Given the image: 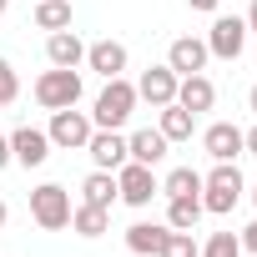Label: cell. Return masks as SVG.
Returning <instances> with one entry per match:
<instances>
[{"mask_svg": "<svg viewBox=\"0 0 257 257\" xmlns=\"http://www.w3.org/2000/svg\"><path fill=\"white\" fill-rule=\"evenodd\" d=\"M237 242H242V252H257V222H247V232H237Z\"/></svg>", "mask_w": 257, "mask_h": 257, "instance_id": "4316f807", "label": "cell"}, {"mask_svg": "<svg viewBox=\"0 0 257 257\" xmlns=\"http://www.w3.org/2000/svg\"><path fill=\"white\" fill-rule=\"evenodd\" d=\"M242 197H247V182H242L237 162H217V167L202 177V212H212V217H227V212H232Z\"/></svg>", "mask_w": 257, "mask_h": 257, "instance_id": "6da1fadb", "label": "cell"}, {"mask_svg": "<svg viewBox=\"0 0 257 257\" xmlns=\"http://www.w3.org/2000/svg\"><path fill=\"white\" fill-rule=\"evenodd\" d=\"M46 157H51V137L41 132V126H16V132H11V162L46 167Z\"/></svg>", "mask_w": 257, "mask_h": 257, "instance_id": "9c48e42d", "label": "cell"}, {"mask_svg": "<svg viewBox=\"0 0 257 257\" xmlns=\"http://www.w3.org/2000/svg\"><path fill=\"white\" fill-rule=\"evenodd\" d=\"M81 202H91V207H116L121 197H116V172H91L86 182H81Z\"/></svg>", "mask_w": 257, "mask_h": 257, "instance_id": "d6986e66", "label": "cell"}, {"mask_svg": "<svg viewBox=\"0 0 257 257\" xmlns=\"http://www.w3.org/2000/svg\"><path fill=\"white\" fill-rule=\"evenodd\" d=\"M167 137L157 132V126H142V132H132V137H126V157H132V162H142V167H157L162 157H167Z\"/></svg>", "mask_w": 257, "mask_h": 257, "instance_id": "9a60e30c", "label": "cell"}, {"mask_svg": "<svg viewBox=\"0 0 257 257\" xmlns=\"http://www.w3.org/2000/svg\"><path fill=\"white\" fill-rule=\"evenodd\" d=\"M137 111V86L126 81V76H111L106 91L96 96V111H91V126H106V132H121L126 121H132Z\"/></svg>", "mask_w": 257, "mask_h": 257, "instance_id": "7a4b0ae2", "label": "cell"}, {"mask_svg": "<svg viewBox=\"0 0 257 257\" xmlns=\"http://www.w3.org/2000/svg\"><path fill=\"white\" fill-rule=\"evenodd\" d=\"M46 61H51V66L76 71V66L86 61V41H81L71 26H66V31H51V36H46Z\"/></svg>", "mask_w": 257, "mask_h": 257, "instance_id": "4fadbf2b", "label": "cell"}, {"mask_svg": "<svg viewBox=\"0 0 257 257\" xmlns=\"http://www.w3.org/2000/svg\"><path fill=\"white\" fill-rule=\"evenodd\" d=\"M242 21H247V36H252V31H257V0L247 6V16H242Z\"/></svg>", "mask_w": 257, "mask_h": 257, "instance_id": "4dcf8cb0", "label": "cell"}, {"mask_svg": "<svg viewBox=\"0 0 257 257\" xmlns=\"http://www.w3.org/2000/svg\"><path fill=\"white\" fill-rule=\"evenodd\" d=\"M6 217H11V207H6V197H0V227H6Z\"/></svg>", "mask_w": 257, "mask_h": 257, "instance_id": "d6a6232c", "label": "cell"}, {"mask_svg": "<svg viewBox=\"0 0 257 257\" xmlns=\"http://www.w3.org/2000/svg\"><path fill=\"white\" fill-rule=\"evenodd\" d=\"M247 106H252V116H257V86H252V91H247Z\"/></svg>", "mask_w": 257, "mask_h": 257, "instance_id": "1f68e13d", "label": "cell"}, {"mask_svg": "<svg viewBox=\"0 0 257 257\" xmlns=\"http://www.w3.org/2000/svg\"><path fill=\"white\" fill-rule=\"evenodd\" d=\"M207 51H212L217 61H237V56L247 51V21H242V16H217L212 31H207Z\"/></svg>", "mask_w": 257, "mask_h": 257, "instance_id": "52a82bcc", "label": "cell"}, {"mask_svg": "<svg viewBox=\"0 0 257 257\" xmlns=\"http://www.w3.org/2000/svg\"><path fill=\"white\" fill-rule=\"evenodd\" d=\"M192 126H197V116L187 111V106H162V116H157V132L167 137V142H192Z\"/></svg>", "mask_w": 257, "mask_h": 257, "instance_id": "ac0fdd59", "label": "cell"}, {"mask_svg": "<svg viewBox=\"0 0 257 257\" xmlns=\"http://www.w3.org/2000/svg\"><path fill=\"white\" fill-rule=\"evenodd\" d=\"M207 61H212V51H207V41H197V36H177L172 51H167V66H172L177 76H197V71H207Z\"/></svg>", "mask_w": 257, "mask_h": 257, "instance_id": "7c38bea8", "label": "cell"}, {"mask_svg": "<svg viewBox=\"0 0 257 257\" xmlns=\"http://www.w3.org/2000/svg\"><path fill=\"white\" fill-rule=\"evenodd\" d=\"M242 152H247V157H257V121H252L247 132H242Z\"/></svg>", "mask_w": 257, "mask_h": 257, "instance_id": "83f0119b", "label": "cell"}, {"mask_svg": "<svg viewBox=\"0 0 257 257\" xmlns=\"http://www.w3.org/2000/svg\"><path fill=\"white\" fill-rule=\"evenodd\" d=\"M11 167V137H0V172Z\"/></svg>", "mask_w": 257, "mask_h": 257, "instance_id": "f546056e", "label": "cell"}, {"mask_svg": "<svg viewBox=\"0 0 257 257\" xmlns=\"http://www.w3.org/2000/svg\"><path fill=\"white\" fill-rule=\"evenodd\" d=\"M91 116L86 111H76V106H66V111H51V126H46V137H51V147H66V152H86V142H91Z\"/></svg>", "mask_w": 257, "mask_h": 257, "instance_id": "5b68a950", "label": "cell"}, {"mask_svg": "<svg viewBox=\"0 0 257 257\" xmlns=\"http://www.w3.org/2000/svg\"><path fill=\"white\" fill-rule=\"evenodd\" d=\"M177 81H182V76H177L172 66H147L142 81H137V101H152V106L162 111V106L177 101Z\"/></svg>", "mask_w": 257, "mask_h": 257, "instance_id": "ba28073f", "label": "cell"}, {"mask_svg": "<svg viewBox=\"0 0 257 257\" xmlns=\"http://www.w3.org/2000/svg\"><path fill=\"white\" fill-rule=\"evenodd\" d=\"M86 152H91L96 172H116V167L132 162V157H126V137H121V132H106V126H96V132H91Z\"/></svg>", "mask_w": 257, "mask_h": 257, "instance_id": "30bf717a", "label": "cell"}, {"mask_svg": "<svg viewBox=\"0 0 257 257\" xmlns=\"http://www.w3.org/2000/svg\"><path fill=\"white\" fill-rule=\"evenodd\" d=\"M16 96H21V76H16V66L6 56H0V106H11Z\"/></svg>", "mask_w": 257, "mask_h": 257, "instance_id": "484cf974", "label": "cell"}, {"mask_svg": "<svg viewBox=\"0 0 257 257\" xmlns=\"http://www.w3.org/2000/svg\"><path fill=\"white\" fill-rule=\"evenodd\" d=\"M162 192V182H157V172L152 167H142V162H126V167H116V197L126 202V207H152V197Z\"/></svg>", "mask_w": 257, "mask_h": 257, "instance_id": "8992f818", "label": "cell"}, {"mask_svg": "<svg viewBox=\"0 0 257 257\" xmlns=\"http://www.w3.org/2000/svg\"><path fill=\"white\" fill-rule=\"evenodd\" d=\"M6 11H11V0H0V16H6Z\"/></svg>", "mask_w": 257, "mask_h": 257, "instance_id": "836d02e7", "label": "cell"}, {"mask_svg": "<svg viewBox=\"0 0 257 257\" xmlns=\"http://www.w3.org/2000/svg\"><path fill=\"white\" fill-rule=\"evenodd\" d=\"M36 26L41 31H66L71 26V0H36Z\"/></svg>", "mask_w": 257, "mask_h": 257, "instance_id": "603a6c76", "label": "cell"}, {"mask_svg": "<svg viewBox=\"0 0 257 257\" xmlns=\"http://www.w3.org/2000/svg\"><path fill=\"white\" fill-rule=\"evenodd\" d=\"M197 257H242V242H237V232H212L197 247Z\"/></svg>", "mask_w": 257, "mask_h": 257, "instance_id": "cb8c5ba5", "label": "cell"}, {"mask_svg": "<svg viewBox=\"0 0 257 257\" xmlns=\"http://www.w3.org/2000/svg\"><path fill=\"white\" fill-rule=\"evenodd\" d=\"M252 207H257V187H252Z\"/></svg>", "mask_w": 257, "mask_h": 257, "instance_id": "e575fe53", "label": "cell"}, {"mask_svg": "<svg viewBox=\"0 0 257 257\" xmlns=\"http://www.w3.org/2000/svg\"><path fill=\"white\" fill-rule=\"evenodd\" d=\"M86 66H91L96 76H106V81H111V76H121V71H126V46H121V41H111V36H106V41H91V46H86Z\"/></svg>", "mask_w": 257, "mask_h": 257, "instance_id": "5bb4252c", "label": "cell"}, {"mask_svg": "<svg viewBox=\"0 0 257 257\" xmlns=\"http://www.w3.org/2000/svg\"><path fill=\"white\" fill-rule=\"evenodd\" d=\"M187 6H192V11H207V16H217V6H222V0H187Z\"/></svg>", "mask_w": 257, "mask_h": 257, "instance_id": "f1b7e54d", "label": "cell"}, {"mask_svg": "<svg viewBox=\"0 0 257 257\" xmlns=\"http://www.w3.org/2000/svg\"><path fill=\"white\" fill-rule=\"evenodd\" d=\"M202 152H207L212 162H237V157H242V126L212 121L207 132H202Z\"/></svg>", "mask_w": 257, "mask_h": 257, "instance_id": "8fae6325", "label": "cell"}, {"mask_svg": "<svg viewBox=\"0 0 257 257\" xmlns=\"http://www.w3.org/2000/svg\"><path fill=\"white\" fill-rule=\"evenodd\" d=\"M31 217H36V227H46V232L71 227V192H66L61 182H41V187L31 192Z\"/></svg>", "mask_w": 257, "mask_h": 257, "instance_id": "277c9868", "label": "cell"}, {"mask_svg": "<svg viewBox=\"0 0 257 257\" xmlns=\"http://www.w3.org/2000/svg\"><path fill=\"white\" fill-rule=\"evenodd\" d=\"M36 101L46 111H66L81 101V71H66V66H51L36 76Z\"/></svg>", "mask_w": 257, "mask_h": 257, "instance_id": "3957f363", "label": "cell"}, {"mask_svg": "<svg viewBox=\"0 0 257 257\" xmlns=\"http://www.w3.org/2000/svg\"><path fill=\"white\" fill-rule=\"evenodd\" d=\"M167 232L172 227H162V222H132V227H126V247H132L137 257H157L162 242H167Z\"/></svg>", "mask_w": 257, "mask_h": 257, "instance_id": "e0dca14e", "label": "cell"}, {"mask_svg": "<svg viewBox=\"0 0 257 257\" xmlns=\"http://www.w3.org/2000/svg\"><path fill=\"white\" fill-rule=\"evenodd\" d=\"M212 101H217V86L197 71V76H182L177 81V106H187L192 116H202V111H212Z\"/></svg>", "mask_w": 257, "mask_h": 257, "instance_id": "2e32d148", "label": "cell"}, {"mask_svg": "<svg viewBox=\"0 0 257 257\" xmlns=\"http://www.w3.org/2000/svg\"><path fill=\"white\" fill-rule=\"evenodd\" d=\"M106 227H111V212H106V207H91V202L71 207V232H76V237H101Z\"/></svg>", "mask_w": 257, "mask_h": 257, "instance_id": "ffe728a7", "label": "cell"}, {"mask_svg": "<svg viewBox=\"0 0 257 257\" xmlns=\"http://www.w3.org/2000/svg\"><path fill=\"white\" fill-rule=\"evenodd\" d=\"M162 197H202V172L192 167H172L162 182Z\"/></svg>", "mask_w": 257, "mask_h": 257, "instance_id": "7402d4cb", "label": "cell"}, {"mask_svg": "<svg viewBox=\"0 0 257 257\" xmlns=\"http://www.w3.org/2000/svg\"><path fill=\"white\" fill-rule=\"evenodd\" d=\"M157 257H197V237H192V232H177V227H172Z\"/></svg>", "mask_w": 257, "mask_h": 257, "instance_id": "d4e9b609", "label": "cell"}, {"mask_svg": "<svg viewBox=\"0 0 257 257\" xmlns=\"http://www.w3.org/2000/svg\"><path fill=\"white\" fill-rule=\"evenodd\" d=\"M172 207H167V227H177V232H197V222H202V197H167Z\"/></svg>", "mask_w": 257, "mask_h": 257, "instance_id": "44dd1931", "label": "cell"}]
</instances>
